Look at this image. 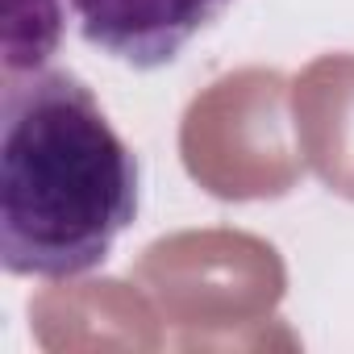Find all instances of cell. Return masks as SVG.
I'll list each match as a JSON object with an SVG mask.
<instances>
[{
    "label": "cell",
    "instance_id": "cell-1",
    "mask_svg": "<svg viewBox=\"0 0 354 354\" xmlns=\"http://www.w3.org/2000/svg\"><path fill=\"white\" fill-rule=\"evenodd\" d=\"M142 209V162L92 88L55 67L0 92V259L9 275L75 279L109 263Z\"/></svg>",
    "mask_w": 354,
    "mask_h": 354
},
{
    "label": "cell",
    "instance_id": "cell-2",
    "mask_svg": "<svg viewBox=\"0 0 354 354\" xmlns=\"http://www.w3.org/2000/svg\"><path fill=\"white\" fill-rule=\"evenodd\" d=\"M230 5L234 0H67L80 38L133 71L175 63Z\"/></svg>",
    "mask_w": 354,
    "mask_h": 354
}]
</instances>
